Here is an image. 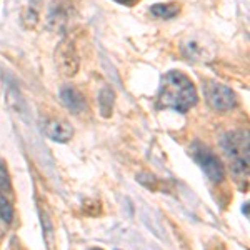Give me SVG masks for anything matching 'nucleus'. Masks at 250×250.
Masks as SVG:
<instances>
[{"label": "nucleus", "instance_id": "1", "mask_svg": "<svg viewBox=\"0 0 250 250\" xmlns=\"http://www.w3.org/2000/svg\"><path fill=\"white\" fill-rule=\"evenodd\" d=\"M197 90L190 79L179 70H172L162 77L159 90V107L173 108L185 114L197 104Z\"/></svg>", "mask_w": 250, "mask_h": 250}, {"label": "nucleus", "instance_id": "2", "mask_svg": "<svg viewBox=\"0 0 250 250\" xmlns=\"http://www.w3.org/2000/svg\"><path fill=\"white\" fill-rule=\"evenodd\" d=\"M192 155L195 159V162L200 165V168L205 172V175L212 180V182L219 184L225 179V168L222 165L220 159L215 154H212L207 147L200 144H193L192 147Z\"/></svg>", "mask_w": 250, "mask_h": 250}, {"label": "nucleus", "instance_id": "3", "mask_svg": "<svg viewBox=\"0 0 250 250\" xmlns=\"http://www.w3.org/2000/svg\"><path fill=\"white\" fill-rule=\"evenodd\" d=\"M205 97H207L208 105L217 112H227L237 104L235 94L227 85L219 82H208L205 85Z\"/></svg>", "mask_w": 250, "mask_h": 250}, {"label": "nucleus", "instance_id": "4", "mask_svg": "<svg viewBox=\"0 0 250 250\" xmlns=\"http://www.w3.org/2000/svg\"><path fill=\"white\" fill-rule=\"evenodd\" d=\"M222 147L232 160L249 159V135L247 132H230L222 139Z\"/></svg>", "mask_w": 250, "mask_h": 250}, {"label": "nucleus", "instance_id": "5", "mask_svg": "<svg viewBox=\"0 0 250 250\" xmlns=\"http://www.w3.org/2000/svg\"><path fill=\"white\" fill-rule=\"evenodd\" d=\"M55 62L62 70V74L75 75V72L79 70V55L70 42L60 43L59 50L55 52Z\"/></svg>", "mask_w": 250, "mask_h": 250}, {"label": "nucleus", "instance_id": "6", "mask_svg": "<svg viewBox=\"0 0 250 250\" xmlns=\"http://www.w3.org/2000/svg\"><path fill=\"white\" fill-rule=\"evenodd\" d=\"M182 54L185 59L192 60V62H204V60L212 59L213 48L210 45H205L199 39L192 37L182 43Z\"/></svg>", "mask_w": 250, "mask_h": 250}, {"label": "nucleus", "instance_id": "7", "mask_svg": "<svg viewBox=\"0 0 250 250\" xmlns=\"http://www.w3.org/2000/svg\"><path fill=\"white\" fill-rule=\"evenodd\" d=\"M60 102L65 105L67 110H70L72 114H80L85 108V99L80 94L77 88L65 85L60 88Z\"/></svg>", "mask_w": 250, "mask_h": 250}, {"label": "nucleus", "instance_id": "8", "mask_svg": "<svg viewBox=\"0 0 250 250\" xmlns=\"http://www.w3.org/2000/svg\"><path fill=\"white\" fill-rule=\"evenodd\" d=\"M43 134H45L48 139L55 140V142H67L72 135H74V130L67 122H62V120H47L43 124Z\"/></svg>", "mask_w": 250, "mask_h": 250}, {"label": "nucleus", "instance_id": "9", "mask_svg": "<svg viewBox=\"0 0 250 250\" xmlns=\"http://www.w3.org/2000/svg\"><path fill=\"white\" fill-rule=\"evenodd\" d=\"M150 14L157 19L168 20L179 14V5L177 3H155L150 9Z\"/></svg>", "mask_w": 250, "mask_h": 250}, {"label": "nucleus", "instance_id": "10", "mask_svg": "<svg viewBox=\"0 0 250 250\" xmlns=\"http://www.w3.org/2000/svg\"><path fill=\"white\" fill-rule=\"evenodd\" d=\"M99 104H100V110H102V115L108 117L112 110V104H114V92L110 88H104L99 95Z\"/></svg>", "mask_w": 250, "mask_h": 250}, {"label": "nucleus", "instance_id": "11", "mask_svg": "<svg viewBox=\"0 0 250 250\" xmlns=\"http://www.w3.org/2000/svg\"><path fill=\"white\" fill-rule=\"evenodd\" d=\"M0 219L5 220L7 224H10L12 219H14V208H12L10 202L2 192H0Z\"/></svg>", "mask_w": 250, "mask_h": 250}, {"label": "nucleus", "instance_id": "12", "mask_svg": "<svg viewBox=\"0 0 250 250\" xmlns=\"http://www.w3.org/2000/svg\"><path fill=\"white\" fill-rule=\"evenodd\" d=\"M10 175L7 172L5 164L0 162V192H10Z\"/></svg>", "mask_w": 250, "mask_h": 250}, {"label": "nucleus", "instance_id": "13", "mask_svg": "<svg viewBox=\"0 0 250 250\" xmlns=\"http://www.w3.org/2000/svg\"><path fill=\"white\" fill-rule=\"evenodd\" d=\"M115 2H119V3H132L134 0H115Z\"/></svg>", "mask_w": 250, "mask_h": 250}, {"label": "nucleus", "instance_id": "14", "mask_svg": "<svg viewBox=\"0 0 250 250\" xmlns=\"http://www.w3.org/2000/svg\"><path fill=\"white\" fill-rule=\"evenodd\" d=\"M92 250H102V249H92Z\"/></svg>", "mask_w": 250, "mask_h": 250}]
</instances>
